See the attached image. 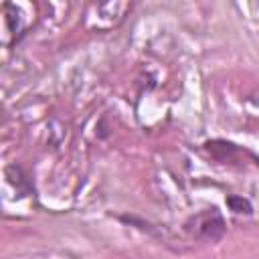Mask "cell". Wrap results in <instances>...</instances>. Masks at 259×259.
Masks as SVG:
<instances>
[{
  "label": "cell",
  "instance_id": "obj_1",
  "mask_svg": "<svg viewBox=\"0 0 259 259\" xmlns=\"http://www.w3.org/2000/svg\"><path fill=\"white\" fill-rule=\"evenodd\" d=\"M186 231L196 237V239H206V241H219L225 233V219L217 208L202 210L194 217L188 219Z\"/></svg>",
  "mask_w": 259,
  "mask_h": 259
},
{
  "label": "cell",
  "instance_id": "obj_2",
  "mask_svg": "<svg viewBox=\"0 0 259 259\" xmlns=\"http://www.w3.org/2000/svg\"><path fill=\"white\" fill-rule=\"evenodd\" d=\"M227 206L237 214H251V210H253L251 202L247 198H243V196H237V194L227 196Z\"/></svg>",
  "mask_w": 259,
  "mask_h": 259
}]
</instances>
